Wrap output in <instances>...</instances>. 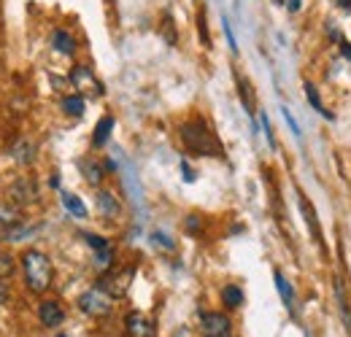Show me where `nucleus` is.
Masks as SVG:
<instances>
[{
    "label": "nucleus",
    "instance_id": "obj_15",
    "mask_svg": "<svg viewBox=\"0 0 351 337\" xmlns=\"http://www.w3.org/2000/svg\"><path fill=\"white\" fill-rule=\"evenodd\" d=\"M84 108H87V103H84V97L76 92V95H68V97H62V111L68 114V116H73V119H79V116H84Z\"/></svg>",
    "mask_w": 351,
    "mask_h": 337
},
{
    "label": "nucleus",
    "instance_id": "obj_35",
    "mask_svg": "<svg viewBox=\"0 0 351 337\" xmlns=\"http://www.w3.org/2000/svg\"><path fill=\"white\" fill-rule=\"evenodd\" d=\"M341 51H343V57H349V60H351V43L341 41Z\"/></svg>",
    "mask_w": 351,
    "mask_h": 337
},
{
    "label": "nucleus",
    "instance_id": "obj_16",
    "mask_svg": "<svg viewBox=\"0 0 351 337\" xmlns=\"http://www.w3.org/2000/svg\"><path fill=\"white\" fill-rule=\"evenodd\" d=\"M273 281H276V289H278V295H281V299H284V305L292 310V308H295V289H292V284H289L278 270L273 273Z\"/></svg>",
    "mask_w": 351,
    "mask_h": 337
},
{
    "label": "nucleus",
    "instance_id": "obj_18",
    "mask_svg": "<svg viewBox=\"0 0 351 337\" xmlns=\"http://www.w3.org/2000/svg\"><path fill=\"white\" fill-rule=\"evenodd\" d=\"M221 302H224V308H230V310L241 308V305H243V289L235 286V284H227V286L221 289Z\"/></svg>",
    "mask_w": 351,
    "mask_h": 337
},
{
    "label": "nucleus",
    "instance_id": "obj_23",
    "mask_svg": "<svg viewBox=\"0 0 351 337\" xmlns=\"http://www.w3.org/2000/svg\"><path fill=\"white\" fill-rule=\"evenodd\" d=\"M84 240H87V246L92 251H106V249H111V243L106 240V238H100V235H95V232H84L82 235Z\"/></svg>",
    "mask_w": 351,
    "mask_h": 337
},
{
    "label": "nucleus",
    "instance_id": "obj_14",
    "mask_svg": "<svg viewBox=\"0 0 351 337\" xmlns=\"http://www.w3.org/2000/svg\"><path fill=\"white\" fill-rule=\"evenodd\" d=\"M303 86H306V97H308V103H311V108H313L316 114H322L324 119H330V122H332V119H335V114L324 108V103H322V95H319V89L311 84V82H306Z\"/></svg>",
    "mask_w": 351,
    "mask_h": 337
},
{
    "label": "nucleus",
    "instance_id": "obj_31",
    "mask_svg": "<svg viewBox=\"0 0 351 337\" xmlns=\"http://www.w3.org/2000/svg\"><path fill=\"white\" fill-rule=\"evenodd\" d=\"M263 127H265V135H267V140H270V146H276V138H273V127L267 122V116L263 114Z\"/></svg>",
    "mask_w": 351,
    "mask_h": 337
},
{
    "label": "nucleus",
    "instance_id": "obj_29",
    "mask_svg": "<svg viewBox=\"0 0 351 337\" xmlns=\"http://www.w3.org/2000/svg\"><path fill=\"white\" fill-rule=\"evenodd\" d=\"M284 119H287V125H289V129H292V132H295V135L300 138V127H298V122H295V116L289 114V108H284Z\"/></svg>",
    "mask_w": 351,
    "mask_h": 337
},
{
    "label": "nucleus",
    "instance_id": "obj_25",
    "mask_svg": "<svg viewBox=\"0 0 351 337\" xmlns=\"http://www.w3.org/2000/svg\"><path fill=\"white\" fill-rule=\"evenodd\" d=\"M111 264H114V251H111V249H106V251H95V267H97L100 273H106Z\"/></svg>",
    "mask_w": 351,
    "mask_h": 337
},
{
    "label": "nucleus",
    "instance_id": "obj_22",
    "mask_svg": "<svg viewBox=\"0 0 351 337\" xmlns=\"http://www.w3.org/2000/svg\"><path fill=\"white\" fill-rule=\"evenodd\" d=\"M152 243L160 251H176V240H171L165 232H152Z\"/></svg>",
    "mask_w": 351,
    "mask_h": 337
},
{
    "label": "nucleus",
    "instance_id": "obj_34",
    "mask_svg": "<svg viewBox=\"0 0 351 337\" xmlns=\"http://www.w3.org/2000/svg\"><path fill=\"white\" fill-rule=\"evenodd\" d=\"M287 3V8L295 14V11H300V5H303V0H284Z\"/></svg>",
    "mask_w": 351,
    "mask_h": 337
},
{
    "label": "nucleus",
    "instance_id": "obj_17",
    "mask_svg": "<svg viewBox=\"0 0 351 337\" xmlns=\"http://www.w3.org/2000/svg\"><path fill=\"white\" fill-rule=\"evenodd\" d=\"M62 205L73 219H87V205L82 203V197H76L71 192H62Z\"/></svg>",
    "mask_w": 351,
    "mask_h": 337
},
{
    "label": "nucleus",
    "instance_id": "obj_3",
    "mask_svg": "<svg viewBox=\"0 0 351 337\" xmlns=\"http://www.w3.org/2000/svg\"><path fill=\"white\" fill-rule=\"evenodd\" d=\"M132 275H135V267H108L106 273H100L97 286H100L108 297L119 299V297L128 295Z\"/></svg>",
    "mask_w": 351,
    "mask_h": 337
},
{
    "label": "nucleus",
    "instance_id": "obj_27",
    "mask_svg": "<svg viewBox=\"0 0 351 337\" xmlns=\"http://www.w3.org/2000/svg\"><path fill=\"white\" fill-rule=\"evenodd\" d=\"M0 221H3V224H16V221H19V216H16V208L0 205Z\"/></svg>",
    "mask_w": 351,
    "mask_h": 337
},
{
    "label": "nucleus",
    "instance_id": "obj_13",
    "mask_svg": "<svg viewBox=\"0 0 351 337\" xmlns=\"http://www.w3.org/2000/svg\"><path fill=\"white\" fill-rule=\"evenodd\" d=\"M79 168H82V173H84L87 184H92V186H100V184H103L106 173H103V165H100V162H95V160H82Z\"/></svg>",
    "mask_w": 351,
    "mask_h": 337
},
{
    "label": "nucleus",
    "instance_id": "obj_38",
    "mask_svg": "<svg viewBox=\"0 0 351 337\" xmlns=\"http://www.w3.org/2000/svg\"><path fill=\"white\" fill-rule=\"evenodd\" d=\"M57 337H68V335H57Z\"/></svg>",
    "mask_w": 351,
    "mask_h": 337
},
{
    "label": "nucleus",
    "instance_id": "obj_10",
    "mask_svg": "<svg viewBox=\"0 0 351 337\" xmlns=\"http://www.w3.org/2000/svg\"><path fill=\"white\" fill-rule=\"evenodd\" d=\"M95 203H97V211H100L103 219H119V216H122V203H119L117 195L108 192V189H100L97 197H95Z\"/></svg>",
    "mask_w": 351,
    "mask_h": 337
},
{
    "label": "nucleus",
    "instance_id": "obj_11",
    "mask_svg": "<svg viewBox=\"0 0 351 337\" xmlns=\"http://www.w3.org/2000/svg\"><path fill=\"white\" fill-rule=\"evenodd\" d=\"M51 49L65 54V57H73L76 54V38L68 30H54L51 33Z\"/></svg>",
    "mask_w": 351,
    "mask_h": 337
},
{
    "label": "nucleus",
    "instance_id": "obj_19",
    "mask_svg": "<svg viewBox=\"0 0 351 337\" xmlns=\"http://www.w3.org/2000/svg\"><path fill=\"white\" fill-rule=\"evenodd\" d=\"M11 154H14V160H16L19 165H30V162H33V157H36V151H33V143H30V140H19V143H16V149H14Z\"/></svg>",
    "mask_w": 351,
    "mask_h": 337
},
{
    "label": "nucleus",
    "instance_id": "obj_4",
    "mask_svg": "<svg viewBox=\"0 0 351 337\" xmlns=\"http://www.w3.org/2000/svg\"><path fill=\"white\" fill-rule=\"evenodd\" d=\"M114 308V297H108L100 286H92L79 297V310L87 313L89 319H106Z\"/></svg>",
    "mask_w": 351,
    "mask_h": 337
},
{
    "label": "nucleus",
    "instance_id": "obj_20",
    "mask_svg": "<svg viewBox=\"0 0 351 337\" xmlns=\"http://www.w3.org/2000/svg\"><path fill=\"white\" fill-rule=\"evenodd\" d=\"M300 208H303V216H306L308 227H311V235L319 240V238H322V229H319V224H316V213H313V205L308 203L306 197H300Z\"/></svg>",
    "mask_w": 351,
    "mask_h": 337
},
{
    "label": "nucleus",
    "instance_id": "obj_33",
    "mask_svg": "<svg viewBox=\"0 0 351 337\" xmlns=\"http://www.w3.org/2000/svg\"><path fill=\"white\" fill-rule=\"evenodd\" d=\"M181 173H184V181H189V184H192V181H195V170L189 168V165H186V162H181Z\"/></svg>",
    "mask_w": 351,
    "mask_h": 337
},
{
    "label": "nucleus",
    "instance_id": "obj_32",
    "mask_svg": "<svg viewBox=\"0 0 351 337\" xmlns=\"http://www.w3.org/2000/svg\"><path fill=\"white\" fill-rule=\"evenodd\" d=\"M165 38H168V43H176V33H173V25H171V16L165 19Z\"/></svg>",
    "mask_w": 351,
    "mask_h": 337
},
{
    "label": "nucleus",
    "instance_id": "obj_21",
    "mask_svg": "<svg viewBox=\"0 0 351 337\" xmlns=\"http://www.w3.org/2000/svg\"><path fill=\"white\" fill-rule=\"evenodd\" d=\"M238 92H241V100L246 105V111L254 116V95H252V84L246 79H238Z\"/></svg>",
    "mask_w": 351,
    "mask_h": 337
},
{
    "label": "nucleus",
    "instance_id": "obj_30",
    "mask_svg": "<svg viewBox=\"0 0 351 337\" xmlns=\"http://www.w3.org/2000/svg\"><path fill=\"white\" fill-rule=\"evenodd\" d=\"M224 33H227L230 49H232V51H238V43H235V36H232V30H230V22H227V19H224Z\"/></svg>",
    "mask_w": 351,
    "mask_h": 337
},
{
    "label": "nucleus",
    "instance_id": "obj_7",
    "mask_svg": "<svg viewBox=\"0 0 351 337\" xmlns=\"http://www.w3.org/2000/svg\"><path fill=\"white\" fill-rule=\"evenodd\" d=\"M8 197H11V203H16V205H30V203H36V197H38V186H36V181H30V178H19V181L11 184Z\"/></svg>",
    "mask_w": 351,
    "mask_h": 337
},
{
    "label": "nucleus",
    "instance_id": "obj_1",
    "mask_svg": "<svg viewBox=\"0 0 351 337\" xmlns=\"http://www.w3.org/2000/svg\"><path fill=\"white\" fill-rule=\"evenodd\" d=\"M181 143L189 154L195 157H221V143L214 135V129L206 125L203 119H189L178 127Z\"/></svg>",
    "mask_w": 351,
    "mask_h": 337
},
{
    "label": "nucleus",
    "instance_id": "obj_5",
    "mask_svg": "<svg viewBox=\"0 0 351 337\" xmlns=\"http://www.w3.org/2000/svg\"><path fill=\"white\" fill-rule=\"evenodd\" d=\"M200 335L203 337H232V321L227 313L206 310L200 313Z\"/></svg>",
    "mask_w": 351,
    "mask_h": 337
},
{
    "label": "nucleus",
    "instance_id": "obj_2",
    "mask_svg": "<svg viewBox=\"0 0 351 337\" xmlns=\"http://www.w3.org/2000/svg\"><path fill=\"white\" fill-rule=\"evenodd\" d=\"M22 267H25V284L33 295H44L51 286L54 267H51V262L44 251H36V249L25 251L22 253Z\"/></svg>",
    "mask_w": 351,
    "mask_h": 337
},
{
    "label": "nucleus",
    "instance_id": "obj_24",
    "mask_svg": "<svg viewBox=\"0 0 351 337\" xmlns=\"http://www.w3.org/2000/svg\"><path fill=\"white\" fill-rule=\"evenodd\" d=\"M14 270H16V262H14V256L5 251H0V278H11L14 275Z\"/></svg>",
    "mask_w": 351,
    "mask_h": 337
},
{
    "label": "nucleus",
    "instance_id": "obj_8",
    "mask_svg": "<svg viewBox=\"0 0 351 337\" xmlns=\"http://www.w3.org/2000/svg\"><path fill=\"white\" fill-rule=\"evenodd\" d=\"M38 319L44 327H60L65 321V308L57 299H44L38 305Z\"/></svg>",
    "mask_w": 351,
    "mask_h": 337
},
{
    "label": "nucleus",
    "instance_id": "obj_26",
    "mask_svg": "<svg viewBox=\"0 0 351 337\" xmlns=\"http://www.w3.org/2000/svg\"><path fill=\"white\" fill-rule=\"evenodd\" d=\"M197 27H200V38H203V46H211L208 25H206V11H200V14H197Z\"/></svg>",
    "mask_w": 351,
    "mask_h": 337
},
{
    "label": "nucleus",
    "instance_id": "obj_28",
    "mask_svg": "<svg viewBox=\"0 0 351 337\" xmlns=\"http://www.w3.org/2000/svg\"><path fill=\"white\" fill-rule=\"evenodd\" d=\"M184 227H186V232H192V235H197L200 232V219L192 213V216H186V221H184Z\"/></svg>",
    "mask_w": 351,
    "mask_h": 337
},
{
    "label": "nucleus",
    "instance_id": "obj_9",
    "mask_svg": "<svg viewBox=\"0 0 351 337\" xmlns=\"http://www.w3.org/2000/svg\"><path fill=\"white\" fill-rule=\"evenodd\" d=\"M125 329H128V337H154V324L143 313H138V310L128 313Z\"/></svg>",
    "mask_w": 351,
    "mask_h": 337
},
{
    "label": "nucleus",
    "instance_id": "obj_37",
    "mask_svg": "<svg viewBox=\"0 0 351 337\" xmlns=\"http://www.w3.org/2000/svg\"><path fill=\"white\" fill-rule=\"evenodd\" d=\"M3 302H8V289L0 284V305H3Z\"/></svg>",
    "mask_w": 351,
    "mask_h": 337
},
{
    "label": "nucleus",
    "instance_id": "obj_36",
    "mask_svg": "<svg viewBox=\"0 0 351 337\" xmlns=\"http://www.w3.org/2000/svg\"><path fill=\"white\" fill-rule=\"evenodd\" d=\"M335 3H338L341 11H351V0H335Z\"/></svg>",
    "mask_w": 351,
    "mask_h": 337
},
{
    "label": "nucleus",
    "instance_id": "obj_6",
    "mask_svg": "<svg viewBox=\"0 0 351 337\" xmlns=\"http://www.w3.org/2000/svg\"><path fill=\"white\" fill-rule=\"evenodd\" d=\"M71 84L79 89V95L84 97H100L106 89L103 84L95 79V73L89 71V65H73V71H71Z\"/></svg>",
    "mask_w": 351,
    "mask_h": 337
},
{
    "label": "nucleus",
    "instance_id": "obj_12",
    "mask_svg": "<svg viewBox=\"0 0 351 337\" xmlns=\"http://www.w3.org/2000/svg\"><path fill=\"white\" fill-rule=\"evenodd\" d=\"M111 129H114V116H103L97 125H95V132H92V146L95 149H103L111 138Z\"/></svg>",
    "mask_w": 351,
    "mask_h": 337
}]
</instances>
